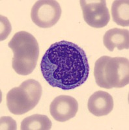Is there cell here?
<instances>
[{"mask_svg":"<svg viewBox=\"0 0 129 130\" xmlns=\"http://www.w3.org/2000/svg\"><path fill=\"white\" fill-rule=\"evenodd\" d=\"M8 46L13 52L12 67L16 73L27 75L33 72L39 55V44L35 38L30 32L19 31L15 33Z\"/></svg>","mask_w":129,"mask_h":130,"instance_id":"cell-2","label":"cell"},{"mask_svg":"<svg viewBox=\"0 0 129 130\" xmlns=\"http://www.w3.org/2000/svg\"><path fill=\"white\" fill-rule=\"evenodd\" d=\"M42 94L40 83L33 79L24 81L12 89L7 94V105L9 111L15 115H21L31 111L39 104Z\"/></svg>","mask_w":129,"mask_h":130,"instance_id":"cell-4","label":"cell"},{"mask_svg":"<svg viewBox=\"0 0 129 130\" xmlns=\"http://www.w3.org/2000/svg\"><path fill=\"white\" fill-rule=\"evenodd\" d=\"M78 103L72 96L61 95L53 100L50 105V112L55 120L64 122L76 116Z\"/></svg>","mask_w":129,"mask_h":130,"instance_id":"cell-7","label":"cell"},{"mask_svg":"<svg viewBox=\"0 0 129 130\" xmlns=\"http://www.w3.org/2000/svg\"><path fill=\"white\" fill-rule=\"evenodd\" d=\"M1 129H17V123L10 117H1Z\"/></svg>","mask_w":129,"mask_h":130,"instance_id":"cell-12","label":"cell"},{"mask_svg":"<svg viewBox=\"0 0 129 130\" xmlns=\"http://www.w3.org/2000/svg\"><path fill=\"white\" fill-rule=\"evenodd\" d=\"M113 21L118 25L128 27L129 25V1L116 0L111 5Z\"/></svg>","mask_w":129,"mask_h":130,"instance_id":"cell-10","label":"cell"},{"mask_svg":"<svg viewBox=\"0 0 129 130\" xmlns=\"http://www.w3.org/2000/svg\"><path fill=\"white\" fill-rule=\"evenodd\" d=\"M88 107L89 112L96 117L108 115L113 109V97L106 92H95L89 97Z\"/></svg>","mask_w":129,"mask_h":130,"instance_id":"cell-8","label":"cell"},{"mask_svg":"<svg viewBox=\"0 0 129 130\" xmlns=\"http://www.w3.org/2000/svg\"><path fill=\"white\" fill-rule=\"evenodd\" d=\"M61 15L60 3L54 0L37 1L31 11L33 22L40 28H49L55 25Z\"/></svg>","mask_w":129,"mask_h":130,"instance_id":"cell-5","label":"cell"},{"mask_svg":"<svg viewBox=\"0 0 129 130\" xmlns=\"http://www.w3.org/2000/svg\"><path fill=\"white\" fill-rule=\"evenodd\" d=\"M83 19L86 24L94 28H102L110 22V14L104 0L80 1Z\"/></svg>","mask_w":129,"mask_h":130,"instance_id":"cell-6","label":"cell"},{"mask_svg":"<svg viewBox=\"0 0 129 130\" xmlns=\"http://www.w3.org/2000/svg\"><path fill=\"white\" fill-rule=\"evenodd\" d=\"M103 43L109 51L113 52L115 47L119 50L129 48V31L127 29L113 28L106 32Z\"/></svg>","mask_w":129,"mask_h":130,"instance_id":"cell-9","label":"cell"},{"mask_svg":"<svg viewBox=\"0 0 129 130\" xmlns=\"http://www.w3.org/2000/svg\"><path fill=\"white\" fill-rule=\"evenodd\" d=\"M40 69L50 85L67 90L83 84L90 68L83 49L71 42L62 40L48 49L41 60Z\"/></svg>","mask_w":129,"mask_h":130,"instance_id":"cell-1","label":"cell"},{"mask_svg":"<svg viewBox=\"0 0 129 130\" xmlns=\"http://www.w3.org/2000/svg\"><path fill=\"white\" fill-rule=\"evenodd\" d=\"M94 76L100 87L106 89L124 87L129 83L128 59L101 57L95 62Z\"/></svg>","mask_w":129,"mask_h":130,"instance_id":"cell-3","label":"cell"},{"mask_svg":"<svg viewBox=\"0 0 129 130\" xmlns=\"http://www.w3.org/2000/svg\"><path fill=\"white\" fill-rule=\"evenodd\" d=\"M52 122L46 115L35 114L24 118L21 123V130H49Z\"/></svg>","mask_w":129,"mask_h":130,"instance_id":"cell-11","label":"cell"}]
</instances>
